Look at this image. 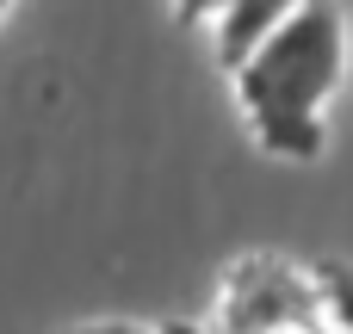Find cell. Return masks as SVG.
I'll list each match as a JSON object with an SVG mask.
<instances>
[{
	"label": "cell",
	"mask_w": 353,
	"mask_h": 334,
	"mask_svg": "<svg viewBox=\"0 0 353 334\" xmlns=\"http://www.w3.org/2000/svg\"><path fill=\"white\" fill-rule=\"evenodd\" d=\"M347 74V19L341 0H304L292 25H279L242 68L236 99L279 161H316L323 155V105L335 99Z\"/></svg>",
	"instance_id": "obj_1"
},
{
	"label": "cell",
	"mask_w": 353,
	"mask_h": 334,
	"mask_svg": "<svg viewBox=\"0 0 353 334\" xmlns=\"http://www.w3.org/2000/svg\"><path fill=\"white\" fill-rule=\"evenodd\" d=\"M323 316H329V298H323L316 273H298L273 254H248L217 285L211 334H285L304 322H323Z\"/></svg>",
	"instance_id": "obj_2"
},
{
	"label": "cell",
	"mask_w": 353,
	"mask_h": 334,
	"mask_svg": "<svg viewBox=\"0 0 353 334\" xmlns=\"http://www.w3.org/2000/svg\"><path fill=\"white\" fill-rule=\"evenodd\" d=\"M298 6H304V0H236L230 19L217 25V62L236 74V68H242V62H248V56H254L279 25L298 19Z\"/></svg>",
	"instance_id": "obj_3"
},
{
	"label": "cell",
	"mask_w": 353,
	"mask_h": 334,
	"mask_svg": "<svg viewBox=\"0 0 353 334\" xmlns=\"http://www.w3.org/2000/svg\"><path fill=\"white\" fill-rule=\"evenodd\" d=\"M316 285H323V298H329L335 328L353 334V260H323V267H316Z\"/></svg>",
	"instance_id": "obj_4"
},
{
	"label": "cell",
	"mask_w": 353,
	"mask_h": 334,
	"mask_svg": "<svg viewBox=\"0 0 353 334\" xmlns=\"http://www.w3.org/2000/svg\"><path fill=\"white\" fill-rule=\"evenodd\" d=\"M236 0H174V19L180 25H223Z\"/></svg>",
	"instance_id": "obj_5"
},
{
	"label": "cell",
	"mask_w": 353,
	"mask_h": 334,
	"mask_svg": "<svg viewBox=\"0 0 353 334\" xmlns=\"http://www.w3.org/2000/svg\"><path fill=\"white\" fill-rule=\"evenodd\" d=\"M74 334H168V328H137V322H87Z\"/></svg>",
	"instance_id": "obj_6"
},
{
	"label": "cell",
	"mask_w": 353,
	"mask_h": 334,
	"mask_svg": "<svg viewBox=\"0 0 353 334\" xmlns=\"http://www.w3.org/2000/svg\"><path fill=\"white\" fill-rule=\"evenodd\" d=\"M6 6H12V0H0V19H6Z\"/></svg>",
	"instance_id": "obj_7"
}]
</instances>
